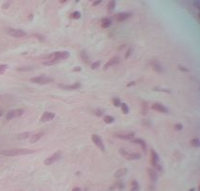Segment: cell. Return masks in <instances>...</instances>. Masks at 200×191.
<instances>
[{"mask_svg": "<svg viewBox=\"0 0 200 191\" xmlns=\"http://www.w3.org/2000/svg\"><path fill=\"white\" fill-rule=\"evenodd\" d=\"M35 150L31 149H8V150H0V155L6 157H18V156H25V155L34 154Z\"/></svg>", "mask_w": 200, "mask_h": 191, "instance_id": "obj_1", "label": "cell"}, {"mask_svg": "<svg viewBox=\"0 0 200 191\" xmlns=\"http://www.w3.org/2000/svg\"><path fill=\"white\" fill-rule=\"evenodd\" d=\"M70 57V53L69 52H56L53 53L52 54L49 56V60L48 61H54V62L57 63L60 60H66Z\"/></svg>", "mask_w": 200, "mask_h": 191, "instance_id": "obj_2", "label": "cell"}, {"mask_svg": "<svg viewBox=\"0 0 200 191\" xmlns=\"http://www.w3.org/2000/svg\"><path fill=\"white\" fill-rule=\"evenodd\" d=\"M150 163L154 167V170L162 171V166L159 164V156L154 150H150Z\"/></svg>", "mask_w": 200, "mask_h": 191, "instance_id": "obj_3", "label": "cell"}, {"mask_svg": "<svg viewBox=\"0 0 200 191\" xmlns=\"http://www.w3.org/2000/svg\"><path fill=\"white\" fill-rule=\"evenodd\" d=\"M61 157H62V152L61 151H56V152H54V154H52V156H50V157H48L46 159L44 160V164L45 165H52L54 163H56V161H58Z\"/></svg>", "mask_w": 200, "mask_h": 191, "instance_id": "obj_4", "label": "cell"}, {"mask_svg": "<svg viewBox=\"0 0 200 191\" xmlns=\"http://www.w3.org/2000/svg\"><path fill=\"white\" fill-rule=\"evenodd\" d=\"M119 154H120L123 157L127 158V159H129V160H134V159H139V158H141V154H139V153H129L128 151L124 150V149H120V150H119Z\"/></svg>", "mask_w": 200, "mask_h": 191, "instance_id": "obj_5", "label": "cell"}, {"mask_svg": "<svg viewBox=\"0 0 200 191\" xmlns=\"http://www.w3.org/2000/svg\"><path fill=\"white\" fill-rule=\"evenodd\" d=\"M25 111L23 109H15V110H11L7 112L6 114V119L7 120H11L13 118H17L20 117L23 114H24Z\"/></svg>", "mask_w": 200, "mask_h": 191, "instance_id": "obj_6", "label": "cell"}, {"mask_svg": "<svg viewBox=\"0 0 200 191\" xmlns=\"http://www.w3.org/2000/svg\"><path fill=\"white\" fill-rule=\"evenodd\" d=\"M6 31H7V33L9 36H12V37H15V38H23L27 36V33H25V31L20 30V29H14V28L8 27V28H6Z\"/></svg>", "mask_w": 200, "mask_h": 191, "instance_id": "obj_7", "label": "cell"}, {"mask_svg": "<svg viewBox=\"0 0 200 191\" xmlns=\"http://www.w3.org/2000/svg\"><path fill=\"white\" fill-rule=\"evenodd\" d=\"M30 81L34 83H38V85H46V83L53 82V79L49 78V77L39 76V77H34V78H32Z\"/></svg>", "mask_w": 200, "mask_h": 191, "instance_id": "obj_8", "label": "cell"}, {"mask_svg": "<svg viewBox=\"0 0 200 191\" xmlns=\"http://www.w3.org/2000/svg\"><path fill=\"white\" fill-rule=\"evenodd\" d=\"M91 140L92 141L94 142V144L96 145L97 147L100 148L101 150L104 151V142H102V140L101 139V137H100L99 135H97V134H93L91 136Z\"/></svg>", "mask_w": 200, "mask_h": 191, "instance_id": "obj_9", "label": "cell"}, {"mask_svg": "<svg viewBox=\"0 0 200 191\" xmlns=\"http://www.w3.org/2000/svg\"><path fill=\"white\" fill-rule=\"evenodd\" d=\"M54 116H56V114L53 112H45L43 115H41V122H48V121H51L53 120V119L54 118Z\"/></svg>", "mask_w": 200, "mask_h": 191, "instance_id": "obj_10", "label": "cell"}, {"mask_svg": "<svg viewBox=\"0 0 200 191\" xmlns=\"http://www.w3.org/2000/svg\"><path fill=\"white\" fill-rule=\"evenodd\" d=\"M119 61H120V59H119V57H118V56H114V57L111 58V59L109 60L108 62L104 65V70H106V69H108V67H112V66H115V65L118 64V63H119Z\"/></svg>", "mask_w": 200, "mask_h": 191, "instance_id": "obj_11", "label": "cell"}, {"mask_svg": "<svg viewBox=\"0 0 200 191\" xmlns=\"http://www.w3.org/2000/svg\"><path fill=\"white\" fill-rule=\"evenodd\" d=\"M115 137L120 139V140H132L134 137V133H133V132H130V133H118L115 134Z\"/></svg>", "mask_w": 200, "mask_h": 191, "instance_id": "obj_12", "label": "cell"}, {"mask_svg": "<svg viewBox=\"0 0 200 191\" xmlns=\"http://www.w3.org/2000/svg\"><path fill=\"white\" fill-rule=\"evenodd\" d=\"M58 87L65 90H75V89H79L81 87V85L78 83H73V85H58Z\"/></svg>", "mask_w": 200, "mask_h": 191, "instance_id": "obj_13", "label": "cell"}, {"mask_svg": "<svg viewBox=\"0 0 200 191\" xmlns=\"http://www.w3.org/2000/svg\"><path fill=\"white\" fill-rule=\"evenodd\" d=\"M148 176H150V179L151 182L155 183L158 179V174H157L156 170L152 169V168H148Z\"/></svg>", "mask_w": 200, "mask_h": 191, "instance_id": "obj_14", "label": "cell"}, {"mask_svg": "<svg viewBox=\"0 0 200 191\" xmlns=\"http://www.w3.org/2000/svg\"><path fill=\"white\" fill-rule=\"evenodd\" d=\"M152 109H154L155 111H158L160 112H163V113L168 112V109H167L164 105L161 104V103H154V104H152Z\"/></svg>", "mask_w": 200, "mask_h": 191, "instance_id": "obj_15", "label": "cell"}, {"mask_svg": "<svg viewBox=\"0 0 200 191\" xmlns=\"http://www.w3.org/2000/svg\"><path fill=\"white\" fill-rule=\"evenodd\" d=\"M132 16V13L130 12H121V13H118L116 15V19L118 22H123L125 20H127Z\"/></svg>", "mask_w": 200, "mask_h": 191, "instance_id": "obj_16", "label": "cell"}, {"mask_svg": "<svg viewBox=\"0 0 200 191\" xmlns=\"http://www.w3.org/2000/svg\"><path fill=\"white\" fill-rule=\"evenodd\" d=\"M43 135H44V132H39V133H36V134L32 135L31 137H30V139H29L30 143H35V142L39 141L41 138H43Z\"/></svg>", "mask_w": 200, "mask_h": 191, "instance_id": "obj_17", "label": "cell"}, {"mask_svg": "<svg viewBox=\"0 0 200 191\" xmlns=\"http://www.w3.org/2000/svg\"><path fill=\"white\" fill-rule=\"evenodd\" d=\"M128 172V170L126 169V168H121V169H118V171H115L114 173V176L116 178H120L122 176H125Z\"/></svg>", "mask_w": 200, "mask_h": 191, "instance_id": "obj_18", "label": "cell"}, {"mask_svg": "<svg viewBox=\"0 0 200 191\" xmlns=\"http://www.w3.org/2000/svg\"><path fill=\"white\" fill-rule=\"evenodd\" d=\"M112 24V20L109 18H104L102 20V28H107Z\"/></svg>", "mask_w": 200, "mask_h": 191, "instance_id": "obj_19", "label": "cell"}, {"mask_svg": "<svg viewBox=\"0 0 200 191\" xmlns=\"http://www.w3.org/2000/svg\"><path fill=\"white\" fill-rule=\"evenodd\" d=\"M132 142L140 144L142 146V148H143V150L146 151V142H145V141L142 140V139H134V140H132Z\"/></svg>", "mask_w": 200, "mask_h": 191, "instance_id": "obj_20", "label": "cell"}, {"mask_svg": "<svg viewBox=\"0 0 200 191\" xmlns=\"http://www.w3.org/2000/svg\"><path fill=\"white\" fill-rule=\"evenodd\" d=\"M80 58H81L84 63H88L89 61V58L85 51H82L81 53H80Z\"/></svg>", "mask_w": 200, "mask_h": 191, "instance_id": "obj_21", "label": "cell"}, {"mask_svg": "<svg viewBox=\"0 0 200 191\" xmlns=\"http://www.w3.org/2000/svg\"><path fill=\"white\" fill-rule=\"evenodd\" d=\"M191 145L193 147H199L200 145V141H199V139L197 137L193 138L191 140Z\"/></svg>", "mask_w": 200, "mask_h": 191, "instance_id": "obj_22", "label": "cell"}, {"mask_svg": "<svg viewBox=\"0 0 200 191\" xmlns=\"http://www.w3.org/2000/svg\"><path fill=\"white\" fill-rule=\"evenodd\" d=\"M104 123H106V124H112V123L115 121V118L113 117V116L106 115V116H104Z\"/></svg>", "mask_w": 200, "mask_h": 191, "instance_id": "obj_23", "label": "cell"}, {"mask_svg": "<svg viewBox=\"0 0 200 191\" xmlns=\"http://www.w3.org/2000/svg\"><path fill=\"white\" fill-rule=\"evenodd\" d=\"M131 191H139V184H138L136 181H133V182H132Z\"/></svg>", "mask_w": 200, "mask_h": 191, "instance_id": "obj_24", "label": "cell"}, {"mask_svg": "<svg viewBox=\"0 0 200 191\" xmlns=\"http://www.w3.org/2000/svg\"><path fill=\"white\" fill-rule=\"evenodd\" d=\"M120 107H121L122 112H123L124 114H127V113L129 112V107H128V105L126 104V103H121Z\"/></svg>", "mask_w": 200, "mask_h": 191, "instance_id": "obj_25", "label": "cell"}, {"mask_svg": "<svg viewBox=\"0 0 200 191\" xmlns=\"http://www.w3.org/2000/svg\"><path fill=\"white\" fill-rule=\"evenodd\" d=\"M115 7H116V1H110L107 4V11H112L115 9Z\"/></svg>", "mask_w": 200, "mask_h": 191, "instance_id": "obj_26", "label": "cell"}, {"mask_svg": "<svg viewBox=\"0 0 200 191\" xmlns=\"http://www.w3.org/2000/svg\"><path fill=\"white\" fill-rule=\"evenodd\" d=\"M29 137H30L29 132H25V133H22L18 136V138L20 139V140H25V139H28Z\"/></svg>", "mask_w": 200, "mask_h": 191, "instance_id": "obj_27", "label": "cell"}, {"mask_svg": "<svg viewBox=\"0 0 200 191\" xmlns=\"http://www.w3.org/2000/svg\"><path fill=\"white\" fill-rule=\"evenodd\" d=\"M8 65L6 64H2L0 65V75H2V74H4L6 72V70L8 69Z\"/></svg>", "mask_w": 200, "mask_h": 191, "instance_id": "obj_28", "label": "cell"}, {"mask_svg": "<svg viewBox=\"0 0 200 191\" xmlns=\"http://www.w3.org/2000/svg\"><path fill=\"white\" fill-rule=\"evenodd\" d=\"M112 101H113V104H114L115 107H119L121 105V100L118 98H114Z\"/></svg>", "mask_w": 200, "mask_h": 191, "instance_id": "obj_29", "label": "cell"}, {"mask_svg": "<svg viewBox=\"0 0 200 191\" xmlns=\"http://www.w3.org/2000/svg\"><path fill=\"white\" fill-rule=\"evenodd\" d=\"M72 18L75 19V20H77V19H80V18H81V13H80L79 11H74L73 13L72 14Z\"/></svg>", "mask_w": 200, "mask_h": 191, "instance_id": "obj_30", "label": "cell"}, {"mask_svg": "<svg viewBox=\"0 0 200 191\" xmlns=\"http://www.w3.org/2000/svg\"><path fill=\"white\" fill-rule=\"evenodd\" d=\"M100 66H101V61H96V62H94L91 65V69H98Z\"/></svg>", "mask_w": 200, "mask_h": 191, "instance_id": "obj_31", "label": "cell"}, {"mask_svg": "<svg viewBox=\"0 0 200 191\" xmlns=\"http://www.w3.org/2000/svg\"><path fill=\"white\" fill-rule=\"evenodd\" d=\"M33 69L32 67H18L17 70L18 71H28V70H31Z\"/></svg>", "mask_w": 200, "mask_h": 191, "instance_id": "obj_32", "label": "cell"}, {"mask_svg": "<svg viewBox=\"0 0 200 191\" xmlns=\"http://www.w3.org/2000/svg\"><path fill=\"white\" fill-rule=\"evenodd\" d=\"M95 114L97 116H102V114H104V111H102V110H101V109H97L96 111H95Z\"/></svg>", "mask_w": 200, "mask_h": 191, "instance_id": "obj_33", "label": "cell"}, {"mask_svg": "<svg viewBox=\"0 0 200 191\" xmlns=\"http://www.w3.org/2000/svg\"><path fill=\"white\" fill-rule=\"evenodd\" d=\"M153 67H154V69H155V71H158V72H161V71H162V67L159 66V64H155L153 66Z\"/></svg>", "mask_w": 200, "mask_h": 191, "instance_id": "obj_34", "label": "cell"}, {"mask_svg": "<svg viewBox=\"0 0 200 191\" xmlns=\"http://www.w3.org/2000/svg\"><path fill=\"white\" fill-rule=\"evenodd\" d=\"M174 128H175V129H176V130H178V131H180V130H181V129H182V125L181 124H176L175 125V127H174Z\"/></svg>", "mask_w": 200, "mask_h": 191, "instance_id": "obj_35", "label": "cell"}, {"mask_svg": "<svg viewBox=\"0 0 200 191\" xmlns=\"http://www.w3.org/2000/svg\"><path fill=\"white\" fill-rule=\"evenodd\" d=\"M9 6H11V2L9 1H8V2H6V3H4V5L2 6V9H8Z\"/></svg>", "mask_w": 200, "mask_h": 191, "instance_id": "obj_36", "label": "cell"}, {"mask_svg": "<svg viewBox=\"0 0 200 191\" xmlns=\"http://www.w3.org/2000/svg\"><path fill=\"white\" fill-rule=\"evenodd\" d=\"M34 36H35V37H36V38H39V40H40L41 41H43V40H44V38H45L43 37V36H41L40 34H35Z\"/></svg>", "mask_w": 200, "mask_h": 191, "instance_id": "obj_37", "label": "cell"}, {"mask_svg": "<svg viewBox=\"0 0 200 191\" xmlns=\"http://www.w3.org/2000/svg\"><path fill=\"white\" fill-rule=\"evenodd\" d=\"M82 70V67H74V69H72V71H74V72H79V71Z\"/></svg>", "mask_w": 200, "mask_h": 191, "instance_id": "obj_38", "label": "cell"}, {"mask_svg": "<svg viewBox=\"0 0 200 191\" xmlns=\"http://www.w3.org/2000/svg\"><path fill=\"white\" fill-rule=\"evenodd\" d=\"M132 51H133V49H132V48H130V49H129V51H128L127 54H126V58H128L129 56H130V54H131V53H132Z\"/></svg>", "mask_w": 200, "mask_h": 191, "instance_id": "obj_39", "label": "cell"}, {"mask_svg": "<svg viewBox=\"0 0 200 191\" xmlns=\"http://www.w3.org/2000/svg\"><path fill=\"white\" fill-rule=\"evenodd\" d=\"M144 110H145V112H144V114H145L146 112H147V110H148V104H147V103H144Z\"/></svg>", "mask_w": 200, "mask_h": 191, "instance_id": "obj_40", "label": "cell"}, {"mask_svg": "<svg viewBox=\"0 0 200 191\" xmlns=\"http://www.w3.org/2000/svg\"><path fill=\"white\" fill-rule=\"evenodd\" d=\"M100 3H102V1H95V2H93L92 6H98Z\"/></svg>", "mask_w": 200, "mask_h": 191, "instance_id": "obj_41", "label": "cell"}, {"mask_svg": "<svg viewBox=\"0 0 200 191\" xmlns=\"http://www.w3.org/2000/svg\"><path fill=\"white\" fill-rule=\"evenodd\" d=\"M72 191H82V190H81L80 187H74V188H72Z\"/></svg>", "mask_w": 200, "mask_h": 191, "instance_id": "obj_42", "label": "cell"}, {"mask_svg": "<svg viewBox=\"0 0 200 191\" xmlns=\"http://www.w3.org/2000/svg\"><path fill=\"white\" fill-rule=\"evenodd\" d=\"M135 85V83L134 82H132V83H128V85H127V86L128 87H130V86H132V85Z\"/></svg>", "mask_w": 200, "mask_h": 191, "instance_id": "obj_43", "label": "cell"}, {"mask_svg": "<svg viewBox=\"0 0 200 191\" xmlns=\"http://www.w3.org/2000/svg\"><path fill=\"white\" fill-rule=\"evenodd\" d=\"M3 113H4L3 109H0V118H1V116H3Z\"/></svg>", "mask_w": 200, "mask_h": 191, "instance_id": "obj_44", "label": "cell"}, {"mask_svg": "<svg viewBox=\"0 0 200 191\" xmlns=\"http://www.w3.org/2000/svg\"><path fill=\"white\" fill-rule=\"evenodd\" d=\"M179 69H182V70H185V71H189L187 69H184V67H179Z\"/></svg>", "mask_w": 200, "mask_h": 191, "instance_id": "obj_45", "label": "cell"}, {"mask_svg": "<svg viewBox=\"0 0 200 191\" xmlns=\"http://www.w3.org/2000/svg\"><path fill=\"white\" fill-rule=\"evenodd\" d=\"M60 3H66L67 2V0H61V1H59Z\"/></svg>", "mask_w": 200, "mask_h": 191, "instance_id": "obj_46", "label": "cell"}, {"mask_svg": "<svg viewBox=\"0 0 200 191\" xmlns=\"http://www.w3.org/2000/svg\"><path fill=\"white\" fill-rule=\"evenodd\" d=\"M189 191H195V188H193V189H190Z\"/></svg>", "mask_w": 200, "mask_h": 191, "instance_id": "obj_47", "label": "cell"}, {"mask_svg": "<svg viewBox=\"0 0 200 191\" xmlns=\"http://www.w3.org/2000/svg\"><path fill=\"white\" fill-rule=\"evenodd\" d=\"M0 98H1V96H0Z\"/></svg>", "mask_w": 200, "mask_h": 191, "instance_id": "obj_48", "label": "cell"}]
</instances>
